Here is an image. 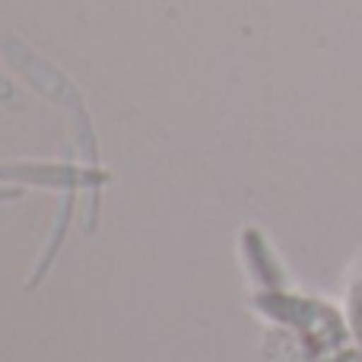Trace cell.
<instances>
[{
    "mask_svg": "<svg viewBox=\"0 0 362 362\" xmlns=\"http://www.w3.org/2000/svg\"><path fill=\"white\" fill-rule=\"evenodd\" d=\"M4 54H6V61L29 80L32 89H38L45 99L61 105L64 112L74 118V144L83 156V165L102 169L99 165V144H95V127H93V121H89V112H86V105H83V99H80L74 83H70L57 67H51L45 57H38L32 48H25L23 42H16V38H6L4 42Z\"/></svg>",
    "mask_w": 362,
    "mask_h": 362,
    "instance_id": "obj_1",
    "label": "cell"
},
{
    "mask_svg": "<svg viewBox=\"0 0 362 362\" xmlns=\"http://www.w3.org/2000/svg\"><path fill=\"white\" fill-rule=\"evenodd\" d=\"M23 197V187L16 185H0V204H10V200H19Z\"/></svg>",
    "mask_w": 362,
    "mask_h": 362,
    "instance_id": "obj_3",
    "label": "cell"
},
{
    "mask_svg": "<svg viewBox=\"0 0 362 362\" xmlns=\"http://www.w3.org/2000/svg\"><path fill=\"white\" fill-rule=\"evenodd\" d=\"M0 102L4 105H16V89H13V83L4 74H0Z\"/></svg>",
    "mask_w": 362,
    "mask_h": 362,
    "instance_id": "obj_2",
    "label": "cell"
}]
</instances>
